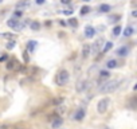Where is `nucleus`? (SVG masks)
<instances>
[{"label":"nucleus","mask_w":137,"mask_h":129,"mask_svg":"<svg viewBox=\"0 0 137 129\" xmlns=\"http://www.w3.org/2000/svg\"><path fill=\"white\" fill-rule=\"evenodd\" d=\"M122 84V79H113V81H108L104 85H101L99 87V93L102 94H108V93H113L118 89V86Z\"/></svg>","instance_id":"obj_1"},{"label":"nucleus","mask_w":137,"mask_h":129,"mask_svg":"<svg viewBox=\"0 0 137 129\" xmlns=\"http://www.w3.org/2000/svg\"><path fill=\"white\" fill-rule=\"evenodd\" d=\"M69 79H70V74H69V71L67 70H61V71H58V74L55 75V84L58 85V86H65L69 82Z\"/></svg>","instance_id":"obj_2"},{"label":"nucleus","mask_w":137,"mask_h":129,"mask_svg":"<svg viewBox=\"0 0 137 129\" xmlns=\"http://www.w3.org/2000/svg\"><path fill=\"white\" fill-rule=\"evenodd\" d=\"M104 38H98L96 42H94V44L93 46H90V54H93V55H97L98 52L102 50V47H104Z\"/></svg>","instance_id":"obj_3"},{"label":"nucleus","mask_w":137,"mask_h":129,"mask_svg":"<svg viewBox=\"0 0 137 129\" xmlns=\"http://www.w3.org/2000/svg\"><path fill=\"white\" fill-rule=\"evenodd\" d=\"M7 26L11 27V28H14L15 31H22L23 28L26 27V23L19 22V20H16V19H10V20L7 22Z\"/></svg>","instance_id":"obj_4"},{"label":"nucleus","mask_w":137,"mask_h":129,"mask_svg":"<svg viewBox=\"0 0 137 129\" xmlns=\"http://www.w3.org/2000/svg\"><path fill=\"white\" fill-rule=\"evenodd\" d=\"M109 98H102V99H99L98 104H97V110H98V113L101 114H104L106 110H108L109 108Z\"/></svg>","instance_id":"obj_5"},{"label":"nucleus","mask_w":137,"mask_h":129,"mask_svg":"<svg viewBox=\"0 0 137 129\" xmlns=\"http://www.w3.org/2000/svg\"><path fill=\"white\" fill-rule=\"evenodd\" d=\"M89 87H90V82L89 81H86V79H81L78 84H77V91L78 93H83V91H86Z\"/></svg>","instance_id":"obj_6"},{"label":"nucleus","mask_w":137,"mask_h":129,"mask_svg":"<svg viewBox=\"0 0 137 129\" xmlns=\"http://www.w3.org/2000/svg\"><path fill=\"white\" fill-rule=\"evenodd\" d=\"M109 78H110V73L108 70H101L98 75V85H104L105 81H108Z\"/></svg>","instance_id":"obj_7"},{"label":"nucleus","mask_w":137,"mask_h":129,"mask_svg":"<svg viewBox=\"0 0 137 129\" xmlns=\"http://www.w3.org/2000/svg\"><path fill=\"white\" fill-rule=\"evenodd\" d=\"M85 114H86L85 108H79L78 110H77V113L74 114V120L75 121H82L83 118H85Z\"/></svg>","instance_id":"obj_8"},{"label":"nucleus","mask_w":137,"mask_h":129,"mask_svg":"<svg viewBox=\"0 0 137 129\" xmlns=\"http://www.w3.org/2000/svg\"><path fill=\"white\" fill-rule=\"evenodd\" d=\"M31 5V0H20L19 3L16 4V10H24V8H28Z\"/></svg>","instance_id":"obj_9"},{"label":"nucleus","mask_w":137,"mask_h":129,"mask_svg":"<svg viewBox=\"0 0 137 129\" xmlns=\"http://www.w3.org/2000/svg\"><path fill=\"white\" fill-rule=\"evenodd\" d=\"M51 120H52L51 126L54 129H58L59 126H62V124H63V118H62V117H59V116H57L55 118H51Z\"/></svg>","instance_id":"obj_10"},{"label":"nucleus","mask_w":137,"mask_h":129,"mask_svg":"<svg viewBox=\"0 0 137 129\" xmlns=\"http://www.w3.org/2000/svg\"><path fill=\"white\" fill-rule=\"evenodd\" d=\"M94 35H96V28L92 27V26H87L86 30H85V36L92 39V38H94Z\"/></svg>","instance_id":"obj_11"},{"label":"nucleus","mask_w":137,"mask_h":129,"mask_svg":"<svg viewBox=\"0 0 137 129\" xmlns=\"http://www.w3.org/2000/svg\"><path fill=\"white\" fill-rule=\"evenodd\" d=\"M19 64V62H17L15 58H12V59H10L7 62V64H5V67H7V70H15V67Z\"/></svg>","instance_id":"obj_12"},{"label":"nucleus","mask_w":137,"mask_h":129,"mask_svg":"<svg viewBox=\"0 0 137 129\" xmlns=\"http://www.w3.org/2000/svg\"><path fill=\"white\" fill-rule=\"evenodd\" d=\"M24 73L28 75H38L39 74V69L38 67H34V66H30L24 70Z\"/></svg>","instance_id":"obj_13"},{"label":"nucleus","mask_w":137,"mask_h":129,"mask_svg":"<svg viewBox=\"0 0 137 129\" xmlns=\"http://www.w3.org/2000/svg\"><path fill=\"white\" fill-rule=\"evenodd\" d=\"M116 54H118L120 57H126L129 54V47H126V46H122V47H120L117 51H116Z\"/></svg>","instance_id":"obj_14"},{"label":"nucleus","mask_w":137,"mask_h":129,"mask_svg":"<svg viewBox=\"0 0 137 129\" xmlns=\"http://www.w3.org/2000/svg\"><path fill=\"white\" fill-rule=\"evenodd\" d=\"M89 55H90V44H83V47H82V58L86 59Z\"/></svg>","instance_id":"obj_15"},{"label":"nucleus","mask_w":137,"mask_h":129,"mask_svg":"<svg viewBox=\"0 0 137 129\" xmlns=\"http://www.w3.org/2000/svg\"><path fill=\"white\" fill-rule=\"evenodd\" d=\"M36 44H38V42L36 40H30L28 42V44H27V52H32L34 50H35V47H36Z\"/></svg>","instance_id":"obj_16"},{"label":"nucleus","mask_w":137,"mask_h":129,"mask_svg":"<svg viewBox=\"0 0 137 129\" xmlns=\"http://www.w3.org/2000/svg\"><path fill=\"white\" fill-rule=\"evenodd\" d=\"M30 28H31V30H34V31L40 30V22H36V20L31 22V23H30Z\"/></svg>","instance_id":"obj_17"},{"label":"nucleus","mask_w":137,"mask_h":129,"mask_svg":"<svg viewBox=\"0 0 137 129\" xmlns=\"http://www.w3.org/2000/svg\"><path fill=\"white\" fill-rule=\"evenodd\" d=\"M117 64H118V62L116 59H109L108 62H106V67L108 69H116Z\"/></svg>","instance_id":"obj_18"},{"label":"nucleus","mask_w":137,"mask_h":129,"mask_svg":"<svg viewBox=\"0 0 137 129\" xmlns=\"http://www.w3.org/2000/svg\"><path fill=\"white\" fill-rule=\"evenodd\" d=\"M110 5L109 4H101L99 5V12H109L110 11Z\"/></svg>","instance_id":"obj_19"},{"label":"nucleus","mask_w":137,"mask_h":129,"mask_svg":"<svg viewBox=\"0 0 137 129\" xmlns=\"http://www.w3.org/2000/svg\"><path fill=\"white\" fill-rule=\"evenodd\" d=\"M133 32H134V30H133V27H130V26H128L124 30V35H125V36H130V35H133Z\"/></svg>","instance_id":"obj_20"},{"label":"nucleus","mask_w":137,"mask_h":129,"mask_svg":"<svg viewBox=\"0 0 137 129\" xmlns=\"http://www.w3.org/2000/svg\"><path fill=\"white\" fill-rule=\"evenodd\" d=\"M66 24H69V26H71V27L77 28V27H78V20L73 17V19H70V20H67V22H66Z\"/></svg>","instance_id":"obj_21"},{"label":"nucleus","mask_w":137,"mask_h":129,"mask_svg":"<svg viewBox=\"0 0 137 129\" xmlns=\"http://www.w3.org/2000/svg\"><path fill=\"white\" fill-rule=\"evenodd\" d=\"M112 47H113V43L112 42H106V44H104V47H102L101 51H102V52H108Z\"/></svg>","instance_id":"obj_22"},{"label":"nucleus","mask_w":137,"mask_h":129,"mask_svg":"<svg viewBox=\"0 0 137 129\" xmlns=\"http://www.w3.org/2000/svg\"><path fill=\"white\" fill-rule=\"evenodd\" d=\"M15 44H16L15 39H12V40H8V42H7V44H5V47H7L8 50H12V49L15 47Z\"/></svg>","instance_id":"obj_23"},{"label":"nucleus","mask_w":137,"mask_h":129,"mask_svg":"<svg viewBox=\"0 0 137 129\" xmlns=\"http://www.w3.org/2000/svg\"><path fill=\"white\" fill-rule=\"evenodd\" d=\"M90 10H92V8H90V7H87V5L82 7V8H81V15H82V16H83V15H87L89 12H90Z\"/></svg>","instance_id":"obj_24"},{"label":"nucleus","mask_w":137,"mask_h":129,"mask_svg":"<svg viewBox=\"0 0 137 129\" xmlns=\"http://www.w3.org/2000/svg\"><path fill=\"white\" fill-rule=\"evenodd\" d=\"M121 34V27L120 26H116L113 28V36H118V35Z\"/></svg>","instance_id":"obj_25"},{"label":"nucleus","mask_w":137,"mask_h":129,"mask_svg":"<svg viewBox=\"0 0 137 129\" xmlns=\"http://www.w3.org/2000/svg\"><path fill=\"white\" fill-rule=\"evenodd\" d=\"M63 14L67 15V16H71V15L74 14V10L73 8H66V10H63Z\"/></svg>","instance_id":"obj_26"},{"label":"nucleus","mask_w":137,"mask_h":129,"mask_svg":"<svg viewBox=\"0 0 137 129\" xmlns=\"http://www.w3.org/2000/svg\"><path fill=\"white\" fill-rule=\"evenodd\" d=\"M0 36H2V38H7V39H11V40H12V39H15V36H14L12 34H0Z\"/></svg>","instance_id":"obj_27"},{"label":"nucleus","mask_w":137,"mask_h":129,"mask_svg":"<svg viewBox=\"0 0 137 129\" xmlns=\"http://www.w3.org/2000/svg\"><path fill=\"white\" fill-rule=\"evenodd\" d=\"M23 58H24V62H26V63H28L30 58H28V52H27V51H24V52H23Z\"/></svg>","instance_id":"obj_28"},{"label":"nucleus","mask_w":137,"mask_h":129,"mask_svg":"<svg viewBox=\"0 0 137 129\" xmlns=\"http://www.w3.org/2000/svg\"><path fill=\"white\" fill-rule=\"evenodd\" d=\"M62 102H63V97H59V98L54 99V104L55 105H59V104H62Z\"/></svg>","instance_id":"obj_29"},{"label":"nucleus","mask_w":137,"mask_h":129,"mask_svg":"<svg viewBox=\"0 0 137 129\" xmlns=\"http://www.w3.org/2000/svg\"><path fill=\"white\" fill-rule=\"evenodd\" d=\"M61 3L65 4V5H67V4H71V3H73V0H61Z\"/></svg>","instance_id":"obj_30"},{"label":"nucleus","mask_w":137,"mask_h":129,"mask_svg":"<svg viewBox=\"0 0 137 129\" xmlns=\"http://www.w3.org/2000/svg\"><path fill=\"white\" fill-rule=\"evenodd\" d=\"M120 19V15H117V16H110L109 17V20H118Z\"/></svg>","instance_id":"obj_31"},{"label":"nucleus","mask_w":137,"mask_h":129,"mask_svg":"<svg viewBox=\"0 0 137 129\" xmlns=\"http://www.w3.org/2000/svg\"><path fill=\"white\" fill-rule=\"evenodd\" d=\"M35 3L39 4V5H42V4H44V3H46V0H35Z\"/></svg>","instance_id":"obj_32"},{"label":"nucleus","mask_w":137,"mask_h":129,"mask_svg":"<svg viewBox=\"0 0 137 129\" xmlns=\"http://www.w3.org/2000/svg\"><path fill=\"white\" fill-rule=\"evenodd\" d=\"M8 59V55H3L2 58H0V62H4V61H7Z\"/></svg>","instance_id":"obj_33"},{"label":"nucleus","mask_w":137,"mask_h":129,"mask_svg":"<svg viewBox=\"0 0 137 129\" xmlns=\"http://www.w3.org/2000/svg\"><path fill=\"white\" fill-rule=\"evenodd\" d=\"M15 16H16V17H20V16H22V11H19V10H17L16 12H15Z\"/></svg>","instance_id":"obj_34"},{"label":"nucleus","mask_w":137,"mask_h":129,"mask_svg":"<svg viewBox=\"0 0 137 129\" xmlns=\"http://www.w3.org/2000/svg\"><path fill=\"white\" fill-rule=\"evenodd\" d=\"M59 24H61V26H67V24H66V22H65V20H61V22H59Z\"/></svg>","instance_id":"obj_35"},{"label":"nucleus","mask_w":137,"mask_h":129,"mask_svg":"<svg viewBox=\"0 0 137 129\" xmlns=\"http://www.w3.org/2000/svg\"><path fill=\"white\" fill-rule=\"evenodd\" d=\"M132 16H134V17L137 16V12H136V10H133V11H132Z\"/></svg>","instance_id":"obj_36"},{"label":"nucleus","mask_w":137,"mask_h":129,"mask_svg":"<svg viewBox=\"0 0 137 129\" xmlns=\"http://www.w3.org/2000/svg\"><path fill=\"white\" fill-rule=\"evenodd\" d=\"M83 2H86V3H87V2H90V0H83Z\"/></svg>","instance_id":"obj_37"},{"label":"nucleus","mask_w":137,"mask_h":129,"mask_svg":"<svg viewBox=\"0 0 137 129\" xmlns=\"http://www.w3.org/2000/svg\"><path fill=\"white\" fill-rule=\"evenodd\" d=\"M2 2H3V0H0V3H2Z\"/></svg>","instance_id":"obj_38"},{"label":"nucleus","mask_w":137,"mask_h":129,"mask_svg":"<svg viewBox=\"0 0 137 129\" xmlns=\"http://www.w3.org/2000/svg\"><path fill=\"white\" fill-rule=\"evenodd\" d=\"M7 129H10V128H7Z\"/></svg>","instance_id":"obj_39"}]
</instances>
